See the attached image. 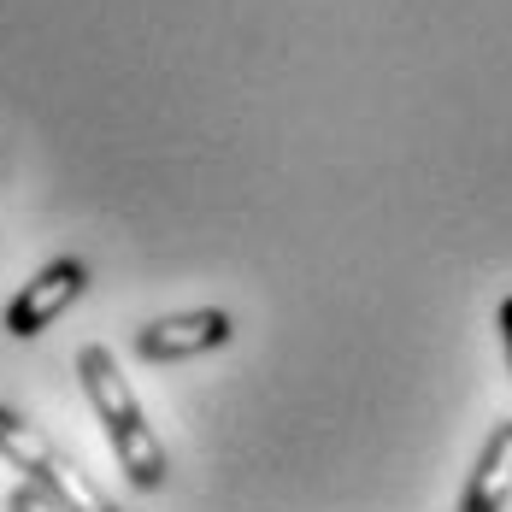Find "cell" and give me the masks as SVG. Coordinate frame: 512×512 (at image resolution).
Masks as SVG:
<instances>
[{"label": "cell", "mask_w": 512, "mask_h": 512, "mask_svg": "<svg viewBox=\"0 0 512 512\" xmlns=\"http://www.w3.org/2000/svg\"><path fill=\"white\" fill-rule=\"evenodd\" d=\"M77 377H83V395H89L106 442H112V454H118V471H124L136 489H165V448H159V436L148 430V418L136 407V395H130V383H124L112 348L89 342V348L77 354Z\"/></svg>", "instance_id": "6da1fadb"}, {"label": "cell", "mask_w": 512, "mask_h": 512, "mask_svg": "<svg viewBox=\"0 0 512 512\" xmlns=\"http://www.w3.org/2000/svg\"><path fill=\"white\" fill-rule=\"evenodd\" d=\"M0 460L12 465V471H24V483L42 489L53 507H65V512H118L112 501H106V489H95V483L65 460L30 418H18L12 407H0Z\"/></svg>", "instance_id": "7a4b0ae2"}, {"label": "cell", "mask_w": 512, "mask_h": 512, "mask_svg": "<svg viewBox=\"0 0 512 512\" xmlns=\"http://www.w3.org/2000/svg\"><path fill=\"white\" fill-rule=\"evenodd\" d=\"M83 289H89V265H83V259H53V265H42V271L18 289V301L6 307V336H18V342L42 336Z\"/></svg>", "instance_id": "3957f363"}, {"label": "cell", "mask_w": 512, "mask_h": 512, "mask_svg": "<svg viewBox=\"0 0 512 512\" xmlns=\"http://www.w3.org/2000/svg\"><path fill=\"white\" fill-rule=\"evenodd\" d=\"M236 336L230 312L218 307H201V312H171V318H154L136 330V354L148 365H171V359H195V354H212Z\"/></svg>", "instance_id": "277c9868"}, {"label": "cell", "mask_w": 512, "mask_h": 512, "mask_svg": "<svg viewBox=\"0 0 512 512\" xmlns=\"http://www.w3.org/2000/svg\"><path fill=\"white\" fill-rule=\"evenodd\" d=\"M512 501V418L489 430L483 454H477V471L460 495V512H507Z\"/></svg>", "instance_id": "5b68a950"}, {"label": "cell", "mask_w": 512, "mask_h": 512, "mask_svg": "<svg viewBox=\"0 0 512 512\" xmlns=\"http://www.w3.org/2000/svg\"><path fill=\"white\" fill-rule=\"evenodd\" d=\"M6 512H65V507H53L42 489H30V483H18L12 495H6Z\"/></svg>", "instance_id": "8992f818"}, {"label": "cell", "mask_w": 512, "mask_h": 512, "mask_svg": "<svg viewBox=\"0 0 512 512\" xmlns=\"http://www.w3.org/2000/svg\"><path fill=\"white\" fill-rule=\"evenodd\" d=\"M495 330H501V348H507V371H512V295L501 301V312H495Z\"/></svg>", "instance_id": "52a82bcc"}]
</instances>
